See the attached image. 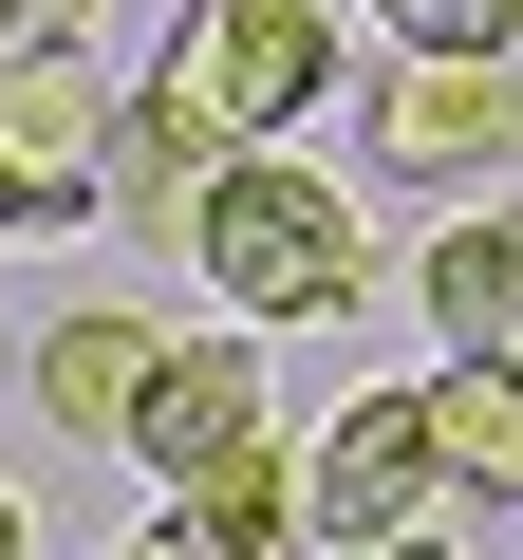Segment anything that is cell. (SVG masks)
I'll use <instances>...</instances> for the list:
<instances>
[{"instance_id": "cell-4", "label": "cell", "mask_w": 523, "mask_h": 560, "mask_svg": "<svg viewBox=\"0 0 523 560\" xmlns=\"http://www.w3.org/2000/svg\"><path fill=\"white\" fill-rule=\"evenodd\" d=\"M300 504H318V541H393V523H430V504H449L430 374H393V393H337V430L300 448Z\"/></svg>"}, {"instance_id": "cell-1", "label": "cell", "mask_w": 523, "mask_h": 560, "mask_svg": "<svg viewBox=\"0 0 523 560\" xmlns=\"http://www.w3.org/2000/svg\"><path fill=\"white\" fill-rule=\"evenodd\" d=\"M187 280L243 318V337H300V318H356L374 300V224L337 168H300V131H262L187 187Z\"/></svg>"}, {"instance_id": "cell-10", "label": "cell", "mask_w": 523, "mask_h": 560, "mask_svg": "<svg viewBox=\"0 0 523 560\" xmlns=\"http://www.w3.org/2000/svg\"><path fill=\"white\" fill-rule=\"evenodd\" d=\"M430 430H449V504H523V355H449Z\"/></svg>"}, {"instance_id": "cell-3", "label": "cell", "mask_w": 523, "mask_h": 560, "mask_svg": "<svg viewBox=\"0 0 523 560\" xmlns=\"http://www.w3.org/2000/svg\"><path fill=\"white\" fill-rule=\"evenodd\" d=\"M150 75H168L187 113H224V131L262 150V131H300V113H337V0H187Z\"/></svg>"}, {"instance_id": "cell-17", "label": "cell", "mask_w": 523, "mask_h": 560, "mask_svg": "<svg viewBox=\"0 0 523 560\" xmlns=\"http://www.w3.org/2000/svg\"><path fill=\"white\" fill-rule=\"evenodd\" d=\"M20 541H38V504H20V486H0V560H20Z\"/></svg>"}, {"instance_id": "cell-8", "label": "cell", "mask_w": 523, "mask_h": 560, "mask_svg": "<svg viewBox=\"0 0 523 560\" xmlns=\"http://www.w3.org/2000/svg\"><path fill=\"white\" fill-rule=\"evenodd\" d=\"M168 374V337L131 318V300H75V318H38V411L57 430H131V393Z\"/></svg>"}, {"instance_id": "cell-7", "label": "cell", "mask_w": 523, "mask_h": 560, "mask_svg": "<svg viewBox=\"0 0 523 560\" xmlns=\"http://www.w3.org/2000/svg\"><path fill=\"white\" fill-rule=\"evenodd\" d=\"M411 300H430V337H449V355H486V337H504V300H523V187H467V206H449V243L411 261Z\"/></svg>"}, {"instance_id": "cell-9", "label": "cell", "mask_w": 523, "mask_h": 560, "mask_svg": "<svg viewBox=\"0 0 523 560\" xmlns=\"http://www.w3.org/2000/svg\"><path fill=\"white\" fill-rule=\"evenodd\" d=\"M94 131H113V75H94V38H0V150L94 168Z\"/></svg>"}, {"instance_id": "cell-12", "label": "cell", "mask_w": 523, "mask_h": 560, "mask_svg": "<svg viewBox=\"0 0 523 560\" xmlns=\"http://www.w3.org/2000/svg\"><path fill=\"white\" fill-rule=\"evenodd\" d=\"M94 206V168H38V150H0V243H38V224H75Z\"/></svg>"}, {"instance_id": "cell-6", "label": "cell", "mask_w": 523, "mask_h": 560, "mask_svg": "<svg viewBox=\"0 0 523 560\" xmlns=\"http://www.w3.org/2000/svg\"><path fill=\"white\" fill-rule=\"evenodd\" d=\"M224 150H243V131H224V113H187V94L150 75V94H113V131H94V206H113L131 243H187V187H206Z\"/></svg>"}, {"instance_id": "cell-5", "label": "cell", "mask_w": 523, "mask_h": 560, "mask_svg": "<svg viewBox=\"0 0 523 560\" xmlns=\"http://www.w3.org/2000/svg\"><path fill=\"white\" fill-rule=\"evenodd\" d=\"M150 486H206V467H243V448H281V393H262V337L224 318V337H168V374L131 393V430H113Z\"/></svg>"}, {"instance_id": "cell-2", "label": "cell", "mask_w": 523, "mask_h": 560, "mask_svg": "<svg viewBox=\"0 0 523 560\" xmlns=\"http://www.w3.org/2000/svg\"><path fill=\"white\" fill-rule=\"evenodd\" d=\"M356 131H374V168L393 187H523V57L504 38H393L374 75H356Z\"/></svg>"}, {"instance_id": "cell-13", "label": "cell", "mask_w": 523, "mask_h": 560, "mask_svg": "<svg viewBox=\"0 0 523 560\" xmlns=\"http://www.w3.org/2000/svg\"><path fill=\"white\" fill-rule=\"evenodd\" d=\"M374 38H504L523 57V0H374Z\"/></svg>"}, {"instance_id": "cell-14", "label": "cell", "mask_w": 523, "mask_h": 560, "mask_svg": "<svg viewBox=\"0 0 523 560\" xmlns=\"http://www.w3.org/2000/svg\"><path fill=\"white\" fill-rule=\"evenodd\" d=\"M113 0H0V38H94Z\"/></svg>"}, {"instance_id": "cell-16", "label": "cell", "mask_w": 523, "mask_h": 560, "mask_svg": "<svg viewBox=\"0 0 523 560\" xmlns=\"http://www.w3.org/2000/svg\"><path fill=\"white\" fill-rule=\"evenodd\" d=\"M318 560H449V541H430V523H393V541H318Z\"/></svg>"}, {"instance_id": "cell-11", "label": "cell", "mask_w": 523, "mask_h": 560, "mask_svg": "<svg viewBox=\"0 0 523 560\" xmlns=\"http://www.w3.org/2000/svg\"><path fill=\"white\" fill-rule=\"evenodd\" d=\"M224 560H300L318 541V504H300V448H243V467H206V486H168Z\"/></svg>"}, {"instance_id": "cell-15", "label": "cell", "mask_w": 523, "mask_h": 560, "mask_svg": "<svg viewBox=\"0 0 523 560\" xmlns=\"http://www.w3.org/2000/svg\"><path fill=\"white\" fill-rule=\"evenodd\" d=\"M131 560H224V541H206L187 504H150V541H131Z\"/></svg>"}]
</instances>
